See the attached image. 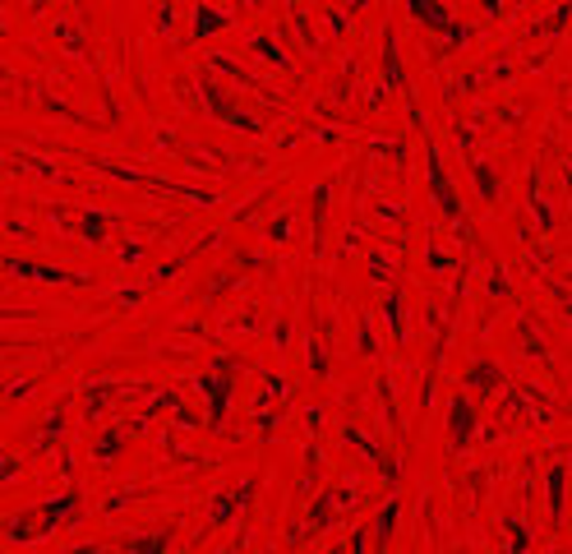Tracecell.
Returning a JSON list of instances; mask_svg holds the SVG:
<instances>
[{"mask_svg": "<svg viewBox=\"0 0 572 554\" xmlns=\"http://www.w3.org/2000/svg\"><path fill=\"white\" fill-rule=\"evenodd\" d=\"M563 485H568V467L554 462L549 467V522H554V531L563 526Z\"/></svg>", "mask_w": 572, "mask_h": 554, "instance_id": "cell-20", "label": "cell"}, {"mask_svg": "<svg viewBox=\"0 0 572 554\" xmlns=\"http://www.w3.org/2000/svg\"><path fill=\"white\" fill-rule=\"evenodd\" d=\"M526 194H531V213L540 218V226H545V231H554V226H559V222H554V208H549V203L540 199V171L526 176Z\"/></svg>", "mask_w": 572, "mask_h": 554, "instance_id": "cell-24", "label": "cell"}, {"mask_svg": "<svg viewBox=\"0 0 572 554\" xmlns=\"http://www.w3.org/2000/svg\"><path fill=\"white\" fill-rule=\"evenodd\" d=\"M475 5H480V10H485L490 19H498V0H475Z\"/></svg>", "mask_w": 572, "mask_h": 554, "instance_id": "cell-36", "label": "cell"}, {"mask_svg": "<svg viewBox=\"0 0 572 554\" xmlns=\"http://www.w3.org/2000/svg\"><path fill=\"white\" fill-rule=\"evenodd\" d=\"M231 5H245V0H231Z\"/></svg>", "mask_w": 572, "mask_h": 554, "instance_id": "cell-39", "label": "cell"}, {"mask_svg": "<svg viewBox=\"0 0 572 554\" xmlns=\"http://www.w3.org/2000/svg\"><path fill=\"white\" fill-rule=\"evenodd\" d=\"M508 536H513L508 545H513L517 554H521V550H531V531H526V522H521V518H508Z\"/></svg>", "mask_w": 572, "mask_h": 554, "instance_id": "cell-30", "label": "cell"}, {"mask_svg": "<svg viewBox=\"0 0 572 554\" xmlns=\"http://www.w3.org/2000/svg\"><path fill=\"white\" fill-rule=\"evenodd\" d=\"M475 407H471V398L466 392H452L448 398V453L452 457H462L466 453V444L475 439Z\"/></svg>", "mask_w": 572, "mask_h": 554, "instance_id": "cell-8", "label": "cell"}, {"mask_svg": "<svg viewBox=\"0 0 572 554\" xmlns=\"http://www.w3.org/2000/svg\"><path fill=\"white\" fill-rule=\"evenodd\" d=\"M125 439H129L125 425H111V430H102V434L93 439V462H98V467H111V462L125 453Z\"/></svg>", "mask_w": 572, "mask_h": 554, "instance_id": "cell-14", "label": "cell"}, {"mask_svg": "<svg viewBox=\"0 0 572 554\" xmlns=\"http://www.w3.org/2000/svg\"><path fill=\"white\" fill-rule=\"evenodd\" d=\"M60 430H65V402L47 416V421H42V430H37V439H33V453H47L56 439H60Z\"/></svg>", "mask_w": 572, "mask_h": 554, "instance_id": "cell-23", "label": "cell"}, {"mask_svg": "<svg viewBox=\"0 0 572 554\" xmlns=\"http://www.w3.org/2000/svg\"><path fill=\"white\" fill-rule=\"evenodd\" d=\"M255 495H259V476H249V480H240L231 495H222L217 503H213V513H208V526H222V522H231L240 508H249L255 503Z\"/></svg>", "mask_w": 572, "mask_h": 554, "instance_id": "cell-9", "label": "cell"}, {"mask_svg": "<svg viewBox=\"0 0 572 554\" xmlns=\"http://www.w3.org/2000/svg\"><path fill=\"white\" fill-rule=\"evenodd\" d=\"M498 300H513V282L498 264H490V305H498Z\"/></svg>", "mask_w": 572, "mask_h": 554, "instance_id": "cell-27", "label": "cell"}, {"mask_svg": "<svg viewBox=\"0 0 572 554\" xmlns=\"http://www.w3.org/2000/svg\"><path fill=\"white\" fill-rule=\"evenodd\" d=\"M0 268L24 277V282H47V287H93L98 277L74 273V268H56V264H28V259H14V254H0Z\"/></svg>", "mask_w": 572, "mask_h": 554, "instance_id": "cell-6", "label": "cell"}, {"mask_svg": "<svg viewBox=\"0 0 572 554\" xmlns=\"http://www.w3.org/2000/svg\"><path fill=\"white\" fill-rule=\"evenodd\" d=\"M121 259H125V264H139V259H144V245H125Z\"/></svg>", "mask_w": 572, "mask_h": 554, "instance_id": "cell-35", "label": "cell"}, {"mask_svg": "<svg viewBox=\"0 0 572 554\" xmlns=\"http://www.w3.org/2000/svg\"><path fill=\"white\" fill-rule=\"evenodd\" d=\"M462 388H475V398H494V392L503 388V369L494 360H475L462 375Z\"/></svg>", "mask_w": 572, "mask_h": 554, "instance_id": "cell-11", "label": "cell"}, {"mask_svg": "<svg viewBox=\"0 0 572 554\" xmlns=\"http://www.w3.org/2000/svg\"><path fill=\"white\" fill-rule=\"evenodd\" d=\"M370 0H347V14H356V10H364Z\"/></svg>", "mask_w": 572, "mask_h": 554, "instance_id": "cell-37", "label": "cell"}, {"mask_svg": "<svg viewBox=\"0 0 572 554\" xmlns=\"http://www.w3.org/2000/svg\"><path fill=\"white\" fill-rule=\"evenodd\" d=\"M222 28H231V14L226 10H217V5H194V28H190V42H208L213 33H222Z\"/></svg>", "mask_w": 572, "mask_h": 554, "instance_id": "cell-12", "label": "cell"}, {"mask_svg": "<svg viewBox=\"0 0 572 554\" xmlns=\"http://www.w3.org/2000/svg\"><path fill=\"white\" fill-rule=\"evenodd\" d=\"M47 5H51V0H33V5H28V10H33V14H42V10H47Z\"/></svg>", "mask_w": 572, "mask_h": 554, "instance_id": "cell-38", "label": "cell"}, {"mask_svg": "<svg viewBox=\"0 0 572 554\" xmlns=\"http://www.w3.org/2000/svg\"><path fill=\"white\" fill-rule=\"evenodd\" d=\"M0 356H5V346H0Z\"/></svg>", "mask_w": 572, "mask_h": 554, "instance_id": "cell-40", "label": "cell"}, {"mask_svg": "<svg viewBox=\"0 0 572 554\" xmlns=\"http://www.w3.org/2000/svg\"><path fill=\"white\" fill-rule=\"evenodd\" d=\"M397 518H402V499H397V490H393V495H388V503H383V513H379V522H374V545H379V550L393 545Z\"/></svg>", "mask_w": 572, "mask_h": 554, "instance_id": "cell-18", "label": "cell"}, {"mask_svg": "<svg viewBox=\"0 0 572 554\" xmlns=\"http://www.w3.org/2000/svg\"><path fill=\"white\" fill-rule=\"evenodd\" d=\"M425 180H429V194H434V203H439V213H443L457 231H462V236L475 241V231L466 226V213H462V199H457V185H452L443 157H439V148H434L429 138H425Z\"/></svg>", "mask_w": 572, "mask_h": 554, "instance_id": "cell-3", "label": "cell"}, {"mask_svg": "<svg viewBox=\"0 0 572 554\" xmlns=\"http://www.w3.org/2000/svg\"><path fill=\"white\" fill-rule=\"evenodd\" d=\"M356 346H360V356H370V360L379 356V346H374V333H370V319H364V314L356 319Z\"/></svg>", "mask_w": 572, "mask_h": 554, "instance_id": "cell-29", "label": "cell"}, {"mask_svg": "<svg viewBox=\"0 0 572 554\" xmlns=\"http://www.w3.org/2000/svg\"><path fill=\"white\" fill-rule=\"evenodd\" d=\"M356 503V485L351 480H341V485H333V490H324L314 503H310V522H305V536H314V531H328L333 522H337V513L341 508H351Z\"/></svg>", "mask_w": 572, "mask_h": 554, "instance_id": "cell-7", "label": "cell"}, {"mask_svg": "<svg viewBox=\"0 0 572 554\" xmlns=\"http://www.w3.org/2000/svg\"><path fill=\"white\" fill-rule=\"evenodd\" d=\"M268 236H272V241H286V236H291V218H272V222H268Z\"/></svg>", "mask_w": 572, "mask_h": 554, "instance_id": "cell-34", "label": "cell"}, {"mask_svg": "<svg viewBox=\"0 0 572 554\" xmlns=\"http://www.w3.org/2000/svg\"><path fill=\"white\" fill-rule=\"evenodd\" d=\"M79 518V490L70 485L65 495L37 503V508H24V513H14L0 522V536L14 541V545H28V541H42V536H56L60 522H74Z\"/></svg>", "mask_w": 572, "mask_h": 554, "instance_id": "cell-1", "label": "cell"}, {"mask_svg": "<svg viewBox=\"0 0 572 554\" xmlns=\"http://www.w3.org/2000/svg\"><path fill=\"white\" fill-rule=\"evenodd\" d=\"M148 384H93V388H83V416L88 421H98L102 416V407L111 402V398H125V392H144Z\"/></svg>", "mask_w": 572, "mask_h": 554, "instance_id": "cell-10", "label": "cell"}, {"mask_svg": "<svg viewBox=\"0 0 572 554\" xmlns=\"http://www.w3.org/2000/svg\"><path fill=\"white\" fill-rule=\"evenodd\" d=\"M305 360H310V375H314V379H328V375H333V360H328L324 346H318V337L305 342Z\"/></svg>", "mask_w": 572, "mask_h": 554, "instance_id": "cell-26", "label": "cell"}, {"mask_svg": "<svg viewBox=\"0 0 572 554\" xmlns=\"http://www.w3.org/2000/svg\"><path fill=\"white\" fill-rule=\"evenodd\" d=\"M370 273H374V282L388 287V277H393V268H388V254H370Z\"/></svg>", "mask_w": 572, "mask_h": 554, "instance_id": "cell-31", "label": "cell"}, {"mask_svg": "<svg viewBox=\"0 0 572 554\" xmlns=\"http://www.w3.org/2000/svg\"><path fill=\"white\" fill-rule=\"evenodd\" d=\"M125 550H144V554H153V550H171V531H153V536H134V541H125Z\"/></svg>", "mask_w": 572, "mask_h": 554, "instance_id": "cell-28", "label": "cell"}, {"mask_svg": "<svg viewBox=\"0 0 572 554\" xmlns=\"http://www.w3.org/2000/svg\"><path fill=\"white\" fill-rule=\"evenodd\" d=\"M425 259H429V268H434V273H448V268H452V259H448V254H443L439 245H429Z\"/></svg>", "mask_w": 572, "mask_h": 554, "instance_id": "cell-32", "label": "cell"}, {"mask_svg": "<svg viewBox=\"0 0 572 554\" xmlns=\"http://www.w3.org/2000/svg\"><path fill=\"white\" fill-rule=\"evenodd\" d=\"M310 213H314V249H324V222H328V203H333V180L324 185H314V194H310Z\"/></svg>", "mask_w": 572, "mask_h": 554, "instance_id": "cell-19", "label": "cell"}, {"mask_svg": "<svg viewBox=\"0 0 572 554\" xmlns=\"http://www.w3.org/2000/svg\"><path fill=\"white\" fill-rule=\"evenodd\" d=\"M406 14L416 19L420 28L443 33L452 46H466V42H475V28H466V23H457V19L448 14V5H443V0H406Z\"/></svg>", "mask_w": 572, "mask_h": 554, "instance_id": "cell-5", "label": "cell"}, {"mask_svg": "<svg viewBox=\"0 0 572 554\" xmlns=\"http://www.w3.org/2000/svg\"><path fill=\"white\" fill-rule=\"evenodd\" d=\"M383 323L397 337V346H406V305H402V291H393V287L383 291Z\"/></svg>", "mask_w": 572, "mask_h": 554, "instance_id": "cell-17", "label": "cell"}, {"mask_svg": "<svg viewBox=\"0 0 572 554\" xmlns=\"http://www.w3.org/2000/svg\"><path fill=\"white\" fill-rule=\"evenodd\" d=\"M106 231H111V218L98 213V208H88V213L79 218V236H83V245H106Z\"/></svg>", "mask_w": 572, "mask_h": 554, "instance_id": "cell-21", "label": "cell"}, {"mask_svg": "<svg viewBox=\"0 0 572 554\" xmlns=\"http://www.w3.org/2000/svg\"><path fill=\"white\" fill-rule=\"evenodd\" d=\"M383 88H402V92L411 88L402 56H397V28H383Z\"/></svg>", "mask_w": 572, "mask_h": 554, "instance_id": "cell-13", "label": "cell"}, {"mask_svg": "<svg viewBox=\"0 0 572 554\" xmlns=\"http://www.w3.org/2000/svg\"><path fill=\"white\" fill-rule=\"evenodd\" d=\"M0 392H5V384H0Z\"/></svg>", "mask_w": 572, "mask_h": 554, "instance_id": "cell-41", "label": "cell"}, {"mask_svg": "<svg viewBox=\"0 0 572 554\" xmlns=\"http://www.w3.org/2000/svg\"><path fill=\"white\" fill-rule=\"evenodd\" d=\"M249 51H255V56H263L272 69H286V75H295L291 56H286L282 46H278V33H255V37H249Z\"/></svg>", "mask_w": 572, "mask_h": 554, "instance_id": "cell-15", "label": "cell"}, {"mask_svg": "<svg viewBox=\"0 0 572 554\" xmlns=\"http://www.w3.org/2000/svg\"><path fill=\"white\" fill-rule=\"evenodd\" d=\"M471 180H475V190L485 203L498 199V171H494V162H471Z\"/></svg>", "mask_w": 572, "mask_h": 554, "instance_id": "cell-22", "label": "cell"}, {"mask_svg": "<svg viewBox=\"0 0 572 554\" xmlns=\"http://www.w3.org/2000/svg\"><path fill=\"white\" fill-rule=\"evenodd\" d=\"M199 92H203V107H208V115H213L217 125L236 130V134H263V121H259V115L240 111L236 98H231V92H226L213 75H199Z\"/></svg>", "mask_w": 572, "mask_h": 554, "instance_id": "cell-4", "label": "cell"}, {"mask_svg": "<svg viewBox=\"0 0 572 554\" xmlns=\"http://www.w3.org/2000/svg\"><path fill=\"white\" fill-rule=\"evenodd\" d=\"M517 342H521V352L531 356V360H549V342L540 337V328H536V319L531 314H517Z\"/></svg>", "mask_w": 572, "mask_h": 554, "instance_id": "cell-16", "label": "cell"}, {"mask_svg": "<svg viewBox=\"0 0 572 554\" xmlns=\"http://www.w3.org/2000/svg\"><path fill=\"white\" fill-rule=\"evenodd\" d=\"M291 28L301 33V42H305V51H310V56L324 51V42H318V33L310 28V19H305V10H301V5H291Z\"/></svg>", "mask_w": 572, "mask_h": 554, "instance_id": "cell-25", "label": "cell"}, {"mask_svg": "<svg viewBox=\"0 0 572 554\" xmlns=\"http://www.w3.org/2000/svg\"><path fill=\"white\" fill-rule=\"evenodd\" d=\"M328 28H333L337 37H347V33H351V23H347V10H333V14H328Z\"/></svg>", "mask_w": 572, "mask_h": 554, "instance_id": "cell-33", "label": "cell"}, {"mask_svg": "<svg viewBox=\"0 0 572 554\" xmlns=\"http://www.w3.org/2000/svg\"><path fill=\"white\" fill-rule=\"evenodd\" d=\"M249 360L245 356H217L208 375H199V392L208 402V425L203 430H222L226 425V411H231V392H236V379Z\"/></svg>", "mask_w": 572, "mask_h": 554, "instance_id": "cell-2", "label": "cell"}]
</instances>
